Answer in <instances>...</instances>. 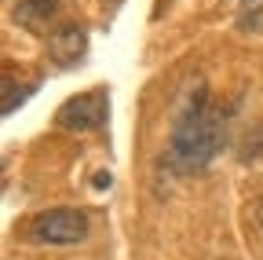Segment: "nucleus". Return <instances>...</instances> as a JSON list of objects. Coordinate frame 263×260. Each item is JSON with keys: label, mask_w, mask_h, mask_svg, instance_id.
Returning <instances> with one entry per match:
<instances>
[{"label": "nucleus", "mask_w": 263, "mask_h": 260, "mask_svg": "<svg viewBox=\"0 0 263 260\" xmlns=\"http://www.w3.org/2000/svg\"><path fill=\"white\" fill-rule=\"evenodd\" d=\"M223 140H227V114L212 103L205 81H194L176 107L164 165L179 176L205 172L223 150Z\"/></svg>", "instance_id": "f257e3e1"}, {"label": "nucleus", "mask_w": 263, "mask_h": 260, "mask_svg": "<svg viewBox=\"0 0 263 260\" xmlns=\"http://www.w3.org/2000/svg\"><path fill=\"white\" fill-rule=\"evenodd\" d=\"M88 213L84 209H48L41 216H33L29 223V238L33 242H48V246H73L88 238Z\"/></svg>", "instance_id": "f03ea898"}, {"label": "nucleus", "mask_w": 263, "mask_h": 260, "mask_svg": "<svg viewBox=\"0 0 263 260\" xmlns=\"http://www.w3.org/2000/svg\"><path fill=\"white\" fill-rule=\"evenodd\" d=\"M110 117V103H106V88H91L81 92L73 99H66L55 114V125L66 128V132H95L103 128Z\"/></svg>", "instance_id": "7ed1b4c3"}, {"label": "nucleus", "mask_w": 263, "mask_h": 260, "mask_svg": "<svg viewBox=\"0 0 263 260\" xmlns=\"http://www.w3.org/2000/svg\"><path fill=\"white\" fill-rule=\"evenodd\" d=\"M238 29L241 33L263 29V0H238Z\"/></svg>", "instance_id": "423d86ee"}, {"label": "nucleus", "mask_w": 263, "mask_h": 260, "mask_svg": "<svg viewBox=\"0 0 263 260\" xmlns=\"http://www.w3.org/2000/svg\"><path fill=\"white\" fill-rule=\"evenodd\" d=\"M84 51H88V33L81 26H62V29H55V33L48 37V59L59 70L77 66V62L84 59Z\"/></svg>", "instance_id": "20e7f679"}, {"label": "nucleus", "mask_w": 263, "mask_h": 260, "mask_svg": "<svg viewBox=\"0 0 263 260\" xmlns=\"http://www.w3.org/2000/svg\"><path fill=\"white\" fill-rule=\"evenodd\" d=\"M55 8H59V0H22L15 8V22L22 29H29V33H48Z\"/></svg>", "instance_id": "39448f33"}, {"label": "nucleus", "mask_w": 263, "mask_h": 260, "mask_svg": "<svg viewBox=\"0 0 263 260\" xmlns=\"http://www.w3.org/2000/svg\"><path fill=\"white\" fill-rule=\"evenodd\" d=\"M256 223H259V227H263V202H259V205H256Z\"/></svg>", "instance_id": "0eeeda50"}]
</instances>
